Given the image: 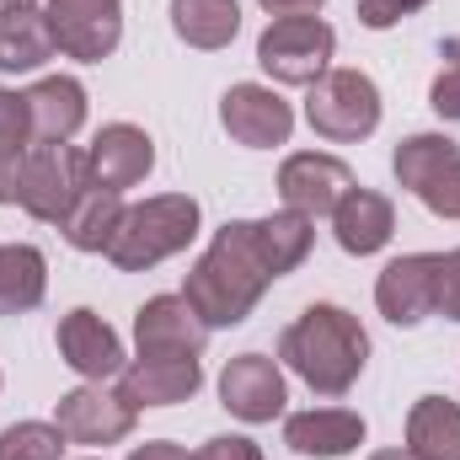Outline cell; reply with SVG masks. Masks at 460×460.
Instances as JSON below:
<instances>
[{
	"label": "cell",
	"mask_w": 460,
	"mask_h": 460,
	"mask_svg": "<svg viewBox=\"0 0 460 460\" xmlns=\"http://www.w3.org/2000/svg\"><path fill=\"white\" fill-rule=\"evenodd\" d=\"M316 226L295 209L268 220H230L209 241V252L188 268V305L204 316V327H241L252 305L268 295L273 279L295 273L311 257Z\"/></svg>",
	"instance_id": "obj_1"
},
{
	"label": "cell",
	"mask_w": 460,
	"mask_h": 460,
	"mask_svg": "<svg viewBox=\"0 0 460 460\" xmlns=\"http://www.w3.org/2000/svg\"><path fill=\"white\" fill-rule=\"evenodd\" d=\"M279 358L316 391V396H348L353 380L369 364V332L343 305H311L300 322L279 338Z\"/></svg>",
	"instance_id": "obj_2"
},
{
	"label": "cell",
	"mask_w": 460,
	"mask_h": 460,
	"mask_svg": "<svg viewBox=\"0 0 460 460\" xmlns=\"http://www.w3.org/2000/svg\"><path fill=\"white\" fill-rule=\"evenodd\" d=\"M193 235H199V199L161 193V199H145V204L123 209L113 241H108V262L123 268V273H145V268L177 257Z\"/></svg>",
	"instance_id": "obj_3"
},
{
	"label": "cell",
	"mask_w": 460,
	"mask_h": 460,
	"mask_svg": "<svg viewBox=\"0 0 460 460\" xmlns=\"http://www.w3.org/2000/svg\"><path fill=\"white\" fill-rule=\"evenodd\" d=\"M332 49H338V32L322 16H279L257 38V65L279 86H316L332 65Z\"/></svg>",
	"instance_id": "obj_4"
},
{
	"label": "cell",
	"mask_w": 460,
	"mask_h": 460,
	"mask_svg": "<svg viewBox=\"0 0 460 460\" xmlns=\"http://www.w3.org/2000/svg\"><path fill=\"white\" fill-rule=\"evenodd\" d=\"M305 118H311V128L322 139L353 145V139L375 134V123H380V92H375V81L364 70H327L311 86V97H305Z\"/></svg>",
	"instance_id": "obj_5"
},
{
	"label": "cell",
	"mask_w": 460,
	"mask_h": 460,
	"mask_svg": "<svg viewBox=\"0 0 460 460\" xmlns=\"http://www.w3.org/2000/svg\"><path fill=\"white\" fill-rule=\"evenodd\" d=\"M86 188V150H75L70 139H32L27 150V172H22V209L43 226H59L70 215V204Z\"/></svg>",
	"instance_id": "obj_6"
},
{
	"label": "cell",
	"mask_w": 460,
	"mask_h": 460,
	"mask_svg": "<svg viewBox=\"0 0 460 460\" xmlns=\"http://www.w3.org/2000/svg\"><path fill=\"white\" fill-rule=\"evenodd\" d=\"M43 22H49V38L59 54L70 59H108L123 38V16H118V0H49L43 5Z\"/></svg>",
	"instance_id": "obj_7"
},
{
	"label": "cell",
	"mask_w": 460,
	"mask_h": 460,
	"mask_svg": "<svg viewBox=\"0 0 460 460\" xmlns=\"http://www.w3.org/2000/svg\"><path fill=\"white\" fill-rule=\"evenodd\" d=\"M375 305L391 327H418L423 316L439 311V252H412L380 268Z\"/></svg>",
	"instance_id": "obj_8"
},
{
	"label": "cell",
	"mask_w": 460,
	"mask_h": 460,
	"mask_svg": "<svg viewBox=\"0 0 460 460\" xmlns=\"http://www.w3.org/2000/svg\"><path fill=\"white\" fill-rule=\"evenodd\" d=\"M353 188H358L353 172H348L338 155H322V150H300V155H289V161L279 166V199H284L295 215H305V220L332 215Z\"/></svg>",
	"instance_id": "obj_9"
},
{
	"label": "cell",
	"mask_w": 460,
	"mask_h": 460,
	"mask_svg": "<svg viewBox=\"0 0 460 460\" xmlns=\"http://www.w3.org/2000/svg\"><path fill=\"white\" fill-rule=\"evenodd\" d=\"M134 343L150 358H199L209 343V327L188 305V295H155L134 316Z\"/></svg>",
	"instance_id": "obj_10"
},
{
	"label": "cell",
	"mask_w": 460,
	"mask_h": 460,
	"mask_svg": "<svg viewBox=\"0 0 460 460\" xmlns=\"http://www.w3.org/2000/svg\"><path fill=\"white\" fill-rule=\"evenodd\" d=\"M220 123L235 145L246 150H268V145H284L289 128H295V108L273 92V86H230L220 97Z\"/></svg>",
	"instance_id": "obj_11"
},
{
	"label": "cell",
	"mask_w": 460,
	"mask_h": 460,
	"mask_svg": "<svg viewBox=\"0 0 460 460\" xmlns=\"http://www.w3.org/2000/svg\"><path fill=\"white\" fill-rule=\"evenodd\" d=\"M59 434L70 445H118L134 434V407L118 396V391H102V385H81L70 396H59V412H54Z\"/></svg>",
	"instance_id": "obj_12"
},
{
	"label": "cell",
	"mask_w": 460,
	"mask_h": 460,
	"mask_svg": "<svg viewBox=\"0 0 460 460\" xmlns=\"http://www.w3.org/2000/svg\"><path fill=\"white\" fill-rule=\"evenodd\" d=\"M150 166H155V145H150V134L134 128V123H108V128L92 139V150H86V182H97V188H108V193H123V188L145 182Z\"/></svg>",
	"instance_id": "obj_13"
},
{
	"label": "cell",
	"mask_w": 460,
	"mask_h": 460,
	"mask_svg": "<svg viewBox=\"0 0 460 460\" xmlns=\"http://www.w3.org/2000/svg\"><path fill=\"white\" fill-rule=\"evenodd\" d=\"M204 385L199 358H150L139 353L134 364L118 369V396L139 412V407H177Z\"/></svg>",
	"instance_id": "obj_14"
},
{
	"label": "cell",
	"mask_w": 460,
	"mask_h": 460,
	"mask_svg": "<svg viewBox=\"0 0 460 460\" xmlns=\"http://www.w3.org/2000/svg\"><path fill=\"white\" fill-rule=\"evenodd\" d=\"M220 402H226L241 423H273V418L284 412V402H289V396H284V375H279V364L262 358V353H241V358H230L226 375H220Z\"/></svg>",
	"instance_id": "obj_15"
},
{
	"label": "cell",
	"mask_w": 460,
	"mask_h": 460,
	"mask_svg": "<svg viewBox=\"0 0 460 460\" xmlns=\"http://www.w3.org/2000/svg\"><path fill=\"white\" fill-rule=\"evenodd\" d=\"M59 358L86 380H108L123 369V343L97 311H70L59 322Z\"/></svg>",
	"instance_id": "obj_16"
},
{
	"label": "cell",
	"mask_w": 460,
	"mask_h": 460,
	"mask_svg": "<svg viewBox=\"0 0 460 460\" xmlns=\"http://www.w3.org/2000/svg\"><path fill=\"white\" fill-rule=\"evenodd\" d=\"M284 445L316 460H343L364 445V418L348 407H311L284 423Z\"/></svg>",
	"instance_id": "obj_17"
},
{
	"label": "cell",
	"mask_w": 460,
	"mask_h": 460,
	"mask_svg": "<svg viewBox=\"0 0 460 460\" xmlns=\"http://www.w3.org/2000/svg\"><path fill=\"white\" fill-rule=\"evenodd\" d=\"M22 102H27V128H32V139L65 145V139L86 123V86L70 81V75L38 81L32 92H22Z\"/></svg>",
	"instance_id": "obj_18"
},
{
	"label": "cell",
	"mask_w": 460,
	"mask_h": 460,
	"mask_svg": "<svg viewBox=\"0 0 460 460\" xmlns=\"http://www.w3.org/2000/svg\"><path fill=\"white\" fill-rule=\"evenodd\" d=\"M391 230H396V209H391L385 193L353 188L343 204L332 209V235H338V246H343L348 257H369V252H380V246L391 241Z\"/></svg>",
	"instance_id": "obj_19"
},
{
	"label": "cell",
	"mask_w": 460,
	"mask_h": 460,
	"mask_svg": "<svg viewBox=\"0 0 460 460\" xmlns=\"http://www.w3.org/2000/svg\"><path fill=\"white\" fill-rule=\"evenodd\" d=\"M407 450L418 460H460V407L450 396H418L412 402Z\"/></svg>",
	"instance_id": "obj_20"
},
{
	"label": "cell",
	"mask_w": 460,
	"mask_h": 460,
	"mask_svg": "<svg viewBox=\"0 0 460 460\" xmlns=\"http://www.w3.org/2000/svg\"><path fill=\"white\" fill-rule=\"evenodd\" d=\"M49 54H54V38H49L43 11L38 5H0V70L5 75L38 70Z\"/></svg>",
	"instance_id": "obj_21"
},
{
	"label": "cell",
	"mask_w": 460,
	"mask_h": 460,
	"mask_svg": "<svg viewBox=\"0 0 460 460\" xmlns=\"http://www.w3.org/2000/svg\"><path fill=\"white\" fill-rule=\"evenodd\" d=\"M118 220H123V193H108V188L86 182L81 199L70 204V215L59 220V230H65V241L75 252H108Z\"/></svg>",
	"instance_id": "obj_22"
},
{
	"label": "cell",
	"mask_w": 460,
	"mask_h": 460,
	"mask_svg": "<svg viewBox=\"0 0 460 460\" xmlns=\"http://www.w3.org/2000/svg\"><path fill=\"white\" fill-rule=\"evenodd\" d=\"M172 32L188 49L215 54L241 32V5L235 0H172Z\"/></svg>",
	"instance_id": "obj_23"
},
{
	"label": "cell",
	"mask_w": 460,
	"mask_h": 460,
	"mask_svg": "<svg viewBox=\"0 0 460 460\" xmlns=\"http://www.w3.org/2000/svg\"><path fill=\"white\" fill-rule=\"evenodd\" d=\"M49 289V262L38 246H0V316H22L43 300Z\"/></svg>",
	"instance_id": "obj_24"
},
{
	"label": "cell",
	"mask_w": 460,
	"mask_h": 460,
	"mask_svg": "<svg viewBox=\"0 0 460 460\" xmlns=\"http://www.w3.org/2000/svg\"><path fill=\"white\" fill-rule=\"evenodd\" d=\"M450 161H460V145L450 134H407V139L396 145V155H391V172H396V182H402L407 193H418V188L434 182Z\"/></svg>",
	"instance_id": "obj_25"
},
{
	"label": "cell",
	"mask_w": 460,
	"mask_h": 460,
	"mask_svg": "<svg viewBox=\"0 0 460 460\" xmlns=\"http://www.w3.org/2000/svg\"><path fill=\"white\" fill-rule=\"evenodd\" d=\"M65 434L59 423H11L0 434V460H59Z\"/></svg>",
	"instance_id": "obj_26"
},
{
	"label": "cell",
	"mask_w": 460,
	"mask_h": 460,
	"mask_svg": "<svg viewBox=\"0 0 460 460\" xmlns=\"http://www.w3.org/2000/svg\"><path fill=\"white\" fill-rule=\"evenodd\" d=\"M429 108L445 123H460V43H445V70L429 86Z\"/></svg>",
	"instance_id": "obj_27"
},
{
	"label": "cell",
	"mask_w": 460,
	"mask_h": 460,
	"mask_svg": "<svg viewBox=\"0 0 460 460\" xmlns=\"http://www.w3.org/2000/svg\"><path fill=\"white\" fill-rule=\"evenodd\" d=\"M429 215H439V220H460V161H450L434 182H423L418 193H412Z\"/></svg>",
	"instance_id": "obj_28"
},
{
	"label": "cell",
	"mask_w": 460,
	"mask_h": 460,
	"mask_svg": "<svg viewBox=\"0 0 460 460\" xmlns=\"http://www.w3.org/2000/svg\"><path fill=\"white\" fill-rule=\"evenodd\" d=\"M27 150H32V139H0V204H22Z\"/></svg>",
	"instance_id": "obj_29"
},
{
	"label": "cell",
	"mask_w": 460,
	"mask_h": 460,
	"mask_svg": "<svg viewBox=\"0 0 460 460\" xmlns=\"http://www.w3.org/2000/svg\"><path fill=\"white\" fill-rule=\"evenodd\" d=\"M429 0H358V22L364 27H375V32H385V27H396L402 16H412V11H423Z\"/></svg>",
	"instance_id": "obj_30"
},
{
	"label": "cell",
	"mask_w": 460,
	"mask_h": 460,
	"mask_svg": "<svg viewBox=\"0 0 460 460\" xmlns=\"http://www.w3.org/2000/svg\"><path fill=\"white\" fill-rule=\"evenodd\" d=\"M439 316L460 322V246L439 257Z\"/></svg>",
	"instance_id": "obj_31"
},
{
	"label": "cell",
	"mask_w": 460,
	"mask_h": 460,
	"mask_svg": "<svg viewBox=\"0 0 460 460\" xmlns=\"http://www.w3.org/2000/svg\"><path fill=\"white\" fill-rule=\"evenodd\" d=\"M193 460H262V450L252 439H241V434H220V439H209Z\"/></svg>",
	"instance_id": "obj_32"
},
{
	"label": "cell",
	"mask_w": 460,
	"mask_h": 460,
	"mask_svg": "<svg viewBox=\"0 0 460 460\" xmlns=\"http://www.w3.org/2000/svg\"><path fill=\"white\" fill-rule=\"evenodd\" d=\"M0 139H32L27 128V102L16 92H0Z\"/></svg>",
	"instance_id": "obj_33"
},
{
	"label": "cell",
	"mask_w": 460,
	"mask_h": 460,
	"mask_svg": "<svg viewBox=\"0 0 460 460\" xmlns=\"http://www.w3.org/2000/svg\"><path fill=\"white\" fill-rule=\"evenodd\" d=\"M257 5L273 16H316L322 11V0H257Z\"/></svg>",
	"instance_id": "obj_34"
},
{
	"label": "cell",
	"mask_w": 460,
	"mask_h": 460,
	"mask_svg": "<svg viewBox=\"0 0 460 460\" xmlns=\"http://www.w3.org/2000/svg\"><path fill=\"white\" fill-rule=\"evenodd\" d=\"M128 460H193V456H188L182 445H166V439H155V445H139Z\"/></svg>",
	"instance_id": "obj_35"
},
{
	"label": "cell",
	"mask_w": 460,
	"mask_h": 460,
	"mask_svg": "<svg viewBox=\"0 0 460 460\" xmlns=\"http://www.w3.org/2000/svg\"><path fill=\"white\" fill-rule=\"evenodd\" d=\"M369 460H418L412 450H380V456H369Z\"/></svg>",
	"instance_id": "obj_36"
},
{
	"label": "cell",
	"mask_w": 460,
	"mask_h": 460,
	"mask_svg": "<svg viewBox=\"0 0 460 460\" xmlns=\"http://www.w3.org/2000/svg\"><path fill=\"white\" fill-rule=\"evenodd\" d=\"M0 5H38V0H0Z\"/></svg>",
	"instance_id": "obj_37"
}]
</instances>
